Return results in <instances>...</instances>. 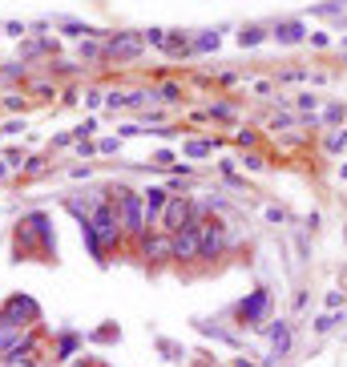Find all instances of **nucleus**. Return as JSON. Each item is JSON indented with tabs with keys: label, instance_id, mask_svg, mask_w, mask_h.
<instances>
[{
	"label": "nucleus",
	"instance_id": "1",
	"mask_svg": "<svg viewBox=\"0 0 347 367\" xmlns=\"http://www.w3.org/2000/svg\"><path fill=\"white\" fill-rule=\"evenodd\" d=\"M109 202H114V210H117L121 234H130V238H145V234H150V226H145V206H141V194H138V190L117 186Z\"/></svg>",
	"mask_w": 347,
	"mask_h": 367
},
{
	"label": "nucleus",
	"instance_id": "2",
	"mask_svg": "<svg viewBox=\"0 0 347 367\" xmlns=\"http://www.w3.org/2000/svg\"><path fill=\"white\" fill-rule=\"evenodd\" d=\"M89 226L93 234H97V242H101V251H109V247H121V222H117V210L114 202H97V206L89 210Z\"/></svg>",
	"mask_w": 347,
	"mask_h": 367
},
{
	"label": "nucleus",
	"instance_id": "3",
	"mask_svg": "<svg viewBox=\"0 0 347 367\" xmlns=\"http://www.w3.org/2000/svg\"><path fill=\"white\" fill-rule=\"evenodd\" d=\"M37 319H41V307L28 295H12L0 307V327H37Z\"/></svg>",
	"mask_w": 347,
	"mask_h": 367
},
{
	"label": "nucleus",
	"instance_id": "4",
	"mask_svg": "<svg viewBox=\"0 0 347 367\" xmlns=\"http://www.w3.org/2000/svg\"><path fill=\"white\" fill-rule=\"evenodd\" d=\"M267 311H271V291H267V287L251 291V295L238 303V319H242V327H255V331L267 323Z\"/></svg>",
	"mask_w": 347,
	"mask_h": 367
},
{
	"label": "nucleus",
	"instance_id": "5",
	"mask_svg": "<svg viewBox=\"0 0 347 367\" xmlns=\"http://www.w3.org/2000/svg\"><path fill=\"white\" fill-rule=\"evenodd\" d=\"M222 251H226V226H222L218 218H206L202 230H198V258L214 262Z\"/></svg>",
	"mask_w": 347,
	"mask_h": 367
},
{
	"label": "nucleus",
	"instance_id": "6",
	"mask_svg": "<svg viewBox=\"0 0 347 367\" xmlns=\"http://www.w3.org/2000/svg\"><path fill=\"white\" fill-rule=\"evenodd\" d=\"M141 48H145L141 33H117V37H109L101 45V57H109V61H134V57H141Z\"/></svg>",
	"mask_w": 347,
	"mask_h": 367
},
{
	"label": "nucleus",
	"instance_id": "7",
	"mask_svg": "<svg viewBox=\"0 0 347 367\" xmlns=\"http://www.w3.org/2000/svg\"><path fill=\"white\" fill-rule=\"evenodd\" d=\"M138 242H141V258H145V262H174V258H170V234H166V230H150Z\"/></svg>",
	"mask_w": 347,
	"mask_h": 367
},
{
	"label": "nucleus",
	"instance_id": "8",
	"mask_svg": "<svg viewBox=\"0 0 347 367\" xmlns=\"http://www.w3.org/2000/svg\"><path fill=\"white\" fill-rule=\"evenodd\" d=\"M267 335H271V355L283 359V355L291 351V323H287V319L271 323V331H267Z\"/></svg>",
	"mask_w": 347,
	"mask_h": 367
},
{
	"label": "nucleus",
	"instance_id": "9",
	"mask_svg": "<svg viewBox=\"0 0 347 367\" xmlns=\"http://www.w3.org/2000/svg\"><path fill=\"white\" fill-rule=\"evenodd\" d=\"M271 37H275L278 45H299L307 33H303V24H299V21H283V24L275 28V33H271Z\"/></svg>",
	"mask_w": 347,
	"mask_h": 367
},
{
	"label": "nucleus",
	"instance_id": "10",
	"mask_svg": "<svg viewBox=\"0 0 347 367\" xmlns=\"http://www.w3.org/2000/svg\"><path fill=\"white\" fill-rule=\"evenodd\" d=\"M77 347H81V335H77V331H65V335L57 339V351H53V359H57V364H69Z\"/></svg>",
	"mask_w": 347,
	"mask_h": 367
},
{
	"label": "nucleus",
	"instance_id": "11",
	"mask_svg": "<svg viewBox=\"0 0 347 367\" xmlns=\"http://www.w3.org/2000/svg\"><path fill=\"white\" fill-rule=\"evenodd\" d=\"M158 93L154 89H138V93H125V109H145L150 101H154Z\"/></svg>",
	"mask_w": 347,
	"mask_h": 367
},
{
	"label": "nucleus",
	"instance_id": "12",
	"mask_svg": "<svg viewBox=\"0 0 347 367\" xmlns=\"http://www.w3.org/2000/svg\"><path fill=\"white\" fill-rule=\"evenodd\" d=\"M311 17H344V0H323V4H311Z\"/></svg>",
	"mask_w": 347,
	"mask_h": 367
},
{
	"label": "nucleus",
	"instance_id": "13",
	"mask_svg": "<svg viewBox=\"0 0 347 367\" xmlns=\"http://www.w3.org/2000/svg\"><path fill=\"white\" fill-rule=\"evenodd\" d=\"M214 154V141H186V158H206Z\"/></svg>",
	"mask_w": 347,
	"mask_h": 367
},
{
	"label": "nucleus",
	"instance_id": "14",
	"mask_svg": "<svg viewBox=\"0 0 347 367\" xmlns=\"http://www.w3.org/2000/svg\"><path fill=\"white\" fill-rule=\"evenodd\" d=\"M258 41H267V33H263V28H255V24L238 33V45H242V48H247V45H258Z\"/></svg>",
	"mask_w": 347,
	"mask_h": 367
},
{
	"label": "nucleus",
	"instance_id": "15",
	"mask_svg": "<svg viewBox=\"0 0 347 367\" xmlns=\"http://www.w3.org/2000/svg\"><path fill=\"white\" fill-rule=\"evenodd\" d=\"M335 323H344V315H335V311H327V315H319V319H315V335H327V331H331Z\"/></svg>",
	"mask_w": 347,
	"mask_h": 367
},
{
	"label": "nucleus",
	"instance_id": "16",
	"mask_svg": "<svg viewBox=\"0 0 347 367\" xmlns=\"http://www.w3.org/2000/svg\"><path fill=\"white\" fill-rule=\"evenodd\" d=\"M194 48H198V53H210V48H218V33H202V37L194 41Z\"/></svg>",
	"mask_w": 347,
	"mask_h": 367
},
{
	"label": "nucleus",
	"instance_id": "17",
	"mask_svg": "<svg viewBox=\"0 0 347 367\" xmlns=\"http://www.w3.org/2000/svg\"><path fill=\"white\" fill-rule=\"evenodd\" d=\"M141 41H145V45H154V48H162L166 45V33H162V28H145V33H141Z\"/></svg>",
	"mask_w": 347,
	"mask_h": 367
},
{
	"label": "nucleus",
	"instance_id": "18",
	"mask_svg": "<svg viewBox=\"0 0 347 367\" xmlns=\"http://www.w3.org/2000/svg\"><path fill=\"white\" fill-rule=\"evenodd\" d=\"M158 97L174 105V101H182V85H174V81H170V85H162V93H158Z\"/></svg>",
	"mask_w": 347,
	"mask_h": 367
},
{
	"label": "nucleus",
	"instance_id": "19",
	"mask_svg": "<svg viewBox=\"0 0 347 367\" xmlns=\"http://www.w3.org/2000/svg\"><path fill=\"white\" fill-rule=\"evenodd\" d=\"M327 150H331V154H339V150H347V129H339V134H331V138H327Z\"/></svg>",
	"mask_w": 347,
	"mask_h": 367
},
{
	"label": "nucleus",
	"instance_id": "20",
	"mask_svg": "<svg viewBox=\"0 0 347 367\" xmlns=\"http://www.w3.org/2000/svg\"><path fill=\"white\" fill-rule=\"evenodd\" d=\"M121 150V138H101L97 141V154H117Z\"/></svg>",
	"mask_w": 347,
	"mask_h": 367
},
{
	"label": "nucleus",
	"instance_id": "21",
	"mask_svg": "<svg viewBox=\"0 0 347 367\" xmlns=\"http://www.w3.org/2000/svg\"><path fill=\"white\" fill-rule=\"evenodd\" d=\"M295 105H299L303 114H315V105H319V97H311V93H299V101H295Z\"/></svg>",
	"mask_w": 347,
	"mask_h": 367
},
{
	"label": "nucleus",
	"instance_id": "22",
	"mask_svg": "<svg viewBox=\"0 0 347 367\" xmlns=\"http://www.w3.org/2000/svg\"><path fill=\"white\" fill-rule=\"evenodd\" d=\"M24 174H45V158H24Z\"/></svg>",
	"mask_w": 347,
	"mask_h": 367
},
{
	"label": "nucleus",
	"instance_id": "23",
	"mask_svg": "<svg viewBox=\"0 0 347 367\" xmlns=\"http://www.w3.org/2000/svg\"><path fill=\"white\" fill-rule=\"evenodd\" d=\"M24 129V121H8V125H0V138H17Z\"/></svg>",
	"mask_w": 347,
	"mask_h": 367
},
{
	"label": "nucleus",
	"instance_id": "24",
	"mask_svg": "<svg viewBox=\"0 0 347 367\" xmlns=\"http://www.w3.org/2000/svg\"><path fill=\"white\" fill-rule=\"evenodd\" d=\"M93 339H97V343H109V339H117V327H101V331H93Z\"/></svg>",
	"mask_w": 347,
	"mask_h": 367
},
{
	"label": "nucleus",
	"instance_id": "25",
	"mask_svg": "<svg viewBox=\"0 0 347 367\" xmlns=\"http://www.w3.org/2000/svg\"><path fill=\"white\" fill-rule=\"evenodd\" d=\"M344 307V291H327V311H339Z\"/></svg>",
	"mask_w": 347,
	"mask_h": 367
},
{
	"label": "nucleus",
	"instance_id": "26",
	"mask_svg": "<svg viewBox=\"0 0 347 367\" xmlns=\"http://www.w3.org/2000/svg\"><path fill=\"white\" fill-rule=\"evenodd\" d=\"M105 101H109V109H125V93H105Z\"/></svg>",
	"mask_w": 347,
	"mask_h": 367
},
{
	"label": "nucleus",
	"instance_id": "27",
	"mask_svg": "<svg viewBox=\"0 0 347 367\" xmlns=\"http://www.w3.org/2000/svg\"><path fill=\"white\" fill-rule=\"evenodd\" d=\"M81 57H101V45H93V41H81Z\"/></svg>",
	"mask_w": 347,
	"mask_h": 367
},
{
	"label": "nucleus",
	"instance_id": "28",
	"mask_svg": "<svg viewBox=\"0 0 347 367\" xmlns=\"http://www.w3.org/2000/svg\"><path fill=\"white\" fill-rule=\"evenodd\" d=\"M77 154H81V158H93V154H97V145H93V141H77Z\"/></svg>",
	"mask_w": 347,
	"mask_h": 367
},
{
	"label": "nucleus",
	"instance_id": "29",
	"mask_svg": "<svg viewBox=\"0 0 347 367\" xmlns=\"http://www.w3.org/2000/svg\"><path fill=\"white\" fill-rule=\"evenodd\" d=\"M101 97H105V93L89 89V93H85V105H89V109H97V105H101Z\"/></svg>",
	"mask_w": 347,
	"mask_h": 367
},
{
	"label": "nucleus",
	"instance_id": "30",
	"mask_svg": "<svg viewBox=\"0 0 347 367\" xmlns=\"http://www.w3.org/2000/svg\"><path fill=\"white\" fill-rule=\"evenodd\" d=\"M210 117H222V121H226V117H234V109H231V105H214V109H210Z\"/></svg>",
	"mask_w": 347,
	"mask_h": 367
},
{
	"label": "nucleus",
	"instance_id": "31",
	"mask_svg": "<svg viewBox=\"0 0 347 367\" xmlns=\"http://www.w3.org/2000/svg\"><path fill=\"white\" fill-rule=\"evenodd\" d=\"M242 165H247V170H263V158H258V154H247V158H242Z\"/></svg>",
	"mask_w": 347,
	"mask_h": 367
},
{
	"label": "nucleus",
	"instance_id": "32",
	"mask_svg": "<svg viewBox=\"0 0 347 367\" xmlns=\"http://www.w3.org/2000/svg\"><path fill=\"white\" fill-rule=\"evenodd\" d=\"M339 117H344V105H331V109L323 114V121H339Z\"/></svg>",
	"mask_w": 347,
	"mask_h": 367
},
{
	"label": "nucleus",
	"instance_id": "33",
	"mask_svg": "<svg viewBox=\"0 0 347 367\" xmlns=\"http://www.w3.org/2000/svg\"><path fill=\"white\" fill-rule=\"evenodd\" d=\"M267 218H271V222H287V214H283L278 206H267Z\"/></svg>",
	"mask_w": 347,
	"mask_h": 367
},
{
	"label": "nucleus",
	"instance_id": "34",
	"mask_svg": "<svg viewBox=\"0 0 347 367\" xmlns=\"http://www.w3.org/2000/svg\"><path fill=\"white\" fill-rule=\"evenodd\" d=\"M154 165H174V158H170V150H162V154H154Z\"/></svg>",
	"mask_w": 347,
	"mask_h": 367
},
{
	"label": "nucleus",
	"instance_id": "35",
	"mask_svg": "<svg viewBox=\"0 0 347 367\" xmlns=\"http://www.w3.org/2000/svg\"><path fill=\"white\" fill-rule=\"evenodd\" d=\"M4 33H8V37H24L28 28H24V24H4Z\"/></svg>",
	"mask_w": 347,
	"mask_h": 367
},
{
	"label": "nucleus",
	"instance_id": "36",
	"mask_svg": "<svg viewBox=\"0 0 347 367\" xmlns=\"http://www.w3.org/2000/svg\"><path fill=\"white\" fill-rule=\"evenodd\" d=\"M4 367H37V359H4Z\"/></svg>",
	"mask_w": 347,
	"mask_h": 367
},
{
	"label": "nucleus",
	"instance_id": "37",
	"mask_svg": "<svg viewBox=\"0 0 347 367\" xmlns=\"http://www.w3.org/2000/svg\"><path fill=\"white\" fill-rule=\"evenodd\" d=\"M231 367H258V364H251V359H234Z\"/></svg>",
	"mask_w": 347,
	"mask_h": 367
},
{
	"label": "nucleus",
	"instance_id": "38",
	"mask_svg": "<svg viewBox=\"0 0 347 367\" xmlns=\"http://www.w3.org/2000/svg\"><path fill=\"white\" fill-rule=\"evenodd\" d=\"M4 174H8V165H4V161H0V178H4Z\"/></svg>",
	"mask_w": 347,
	"mask_h": 367
},
{
	"label": "nucleus",
	"instance_id": "39",
	"mask_svg": "<svg viewBox=\"0 0 347 367\" xmlns=\"http://www.w3.org/2000/svg\"><path fill=\"white\" fill-rule=\"evenodd\" d=\"M198 367H214V364H198Z\"/></svg>",
	"mask_w": 347,
	"mask_h": 367
}]
</instances>
